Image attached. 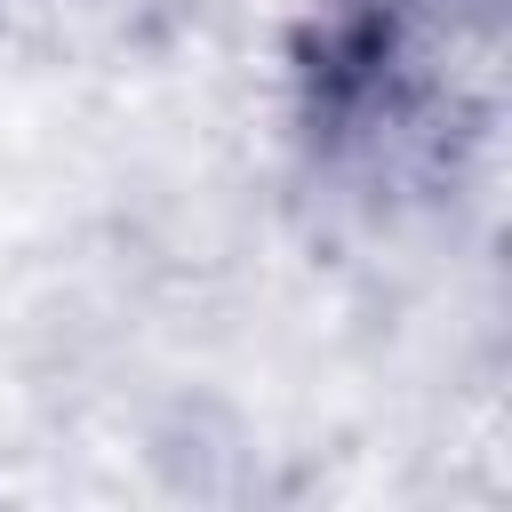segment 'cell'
Wrapping results in <instances>:
<instances>
[{
	"instance_id": "1",
	"label": "cell",
	"mask_w": 512,
	"mask_h": 512,
	"mask_svg": "<svg viewBox=\"0 0 512 512\" xmlns=\"http://www.w3.org/2000/svg\"><path fill=\"white\" fill-rule=\"evenodd\" d=\"M304 128L320 152L408 160L448 144V8L440 0H320L296 48Z\"/></svg>"
}]
</instances>
